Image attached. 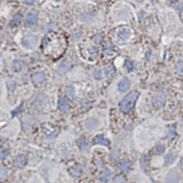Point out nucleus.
<instances>
[{
	"label": "nucleus",
	"mask_w": 183,
	"mask_h": 183,
	"mask_svg": "<svg viewBox=\"0 0 183 183\" xmlns=\"http://www.w3.org/2000/svg\"><path fill=\"white\" fill-rule=\"evenodd\" d=\"M119 154H120V152H119L118 149L117 148H113L111 149V150H110L109 155H110V159H117L119 156Z\"/></svg>",
	"instance_id": "24"
},
{
	"label": "nucleus",
	"mask_w": 183,
	"mask_h": 183,
	"mask_svg": "<svg viewBox=\"0 0 183 183\" xmlns=\"http://www.w3.org/2000/svg\"><path fill=\"white\" fill-rule=\"evenodd\" d=\"M94 76H95V78L97 80H100L102 79V73L99 70H97L95 74H94Z\"/></svg>",
	"instance_id": "36"
},
{
	"label": "nucleus",
	"mask_w": 183,
	"mask_h": 183,
	"mask_svg": "<svg viewBox=\"0 0 183 183\" xmlns=\"http://www.w3.org/2000/svg\"><path fill=\"white\" fill-rule=\"evenodd\" d=\"M57 1H60V0H57Z\"/></svg>",
	"instance_id": "40"
},
{
	"label": "nucleus",
	"mask_w": 183,
	"mask_h": 183,
	"mask_svg": "<svg viewBox=\"0 0 183 183\" xmlns=\"http://www.w3.org/2000/svg\"><path fill=\"white\" fill-rule=\"evenodd\" d=\"M23 62L21 60L16 59L13 62V68L15 72H19L23 68Z\"/></svg>",
	"instance_id": "19"
},
{
	"label": "nucleus",
	"mask_w": 183,
	"mask_h": 183,
	"mask_svg": "<svg viewBox=\"0 0 183 183\" xmlns=\"http://www.w3.org/2000/svg\"><path fill=\"white\" fill-rule=\"evenodd\" d=\"M104 73L106 76L108 77V78L112 79L115 76L116 74V70L115 67L112 65H110L109 66L105 68L104 70Z\"/></svg>",
	"instance_id": "18"
},
{
	"label": "nucleus",
	"mask_w": 183,
	"mask_h": 183,
	"mask_svg": "<svg viewBox=\"0 0 183 183\" xmlns=\"http://www.w3.org/2000/svg\"><path fill=\"white\" fill-rule=\"evenodd\" d=\"M180 178H181V176L178 171H172L167 174L166 181H167V183H178Z\"/></svg>",
	"instance_id": "6"
},
{
	"label": "nucleus",
	"mask_w": 183,
	"mask_h": 183,
	"mask_svg": "<svg viewBox=\"0 0 183 183\" xmlns=\"http://www.w3.org/2000/svg\"><path fill=\"white\" fill-rule=\"evenodd\" d=\"M176 159V156L172 153H170L165 158V165H170Z\"/></svg>",
	"instance_id": "22"
},
{
	"label": "nucleus",
	"mask_w": 183,
	"mask_h": 183,
	"mask_svg": "<svg viewBox=\"0 0 183 183\" xmlns=\"http://www.w3.org/2000/svg\"><path fill=\"white\" fill-rule=\"evenodd\" d=\"M99 124L98 121L95 118H89L87 119V121L85 122V126L89 129H93L96 128L98 127Z\"/></svg>",
	"instance_id": "17"
},
{
	"label": "nucleus",
	"mask_w": 183,
	"mask_h": 183,
	"mask_svg": "<svg viewBox=\"0 0 183 183\" xmlns=\"http://www.w3.org/2000/svg\"><path fill=\"white\" fill-rule=\"evenodd\" d=\"M24 1H25V3H26V4H28V5H31V4H34L35 0H24Z\"/></svg>",
	"instance_id": "37"
},
{
	"label": "nucleus",
	"mask_w": 183,
	"mask_h": 183,
	"mask_svg": "<svg viewBox=\"0 0 183 183\" xmlns=\"http://www.w3.org/2000/svg\"><path fill=\"white\" fill-rule=\"evenodd\" d=\"M176 135V132H175V129H170V131L168 132L167 134V137L170 138H172L174 136Z\"/></svg>",
	"instance_id": "34"
},
{
	"label": "nucleus",
	"mask_w": 183,
	"mask_h": 183,
	"mask_svg": "<svg viewBox=\"0 0 183 183\" xmlns=\"http://www.w3.org/2000/svg\"><path fill=\"white\" fill-rule=\"evenodd\" d=\"M84 171V167L81 165H77L76 166H74L70 169L71 174L75 177L80 176L81 174H83Z\"/></svg>",
	"instance_id": "13"
},
{
	"label": "nucleus",
	"mask_w": 183,
	"mask_h": 183,
	"mask_svg": "<svg viewBox=\"0 0 183 183\" xmlns=\"http://www.w3.org/2000/svg\"><path fill=\"white\" fill-rule=\"evenodd\" d=\"M65 93L69 98L70 99H74V95H75V89L73 86H68L66 88L65 90Z\"/></svg>",
	"instance_id": "21"
},
{
	"label": "nucleus",
	"mask_w": 183,
	"mask_h": 183,
	"mask_svg": "<svg viewBox=\"0 0 183 183\" xmlns=\"http://www.w3.org/2000/svg\"><path fill=\"white\" fill-rule=\"evenodd\" d=\"M77 144L82 152L87 153L89 151V145H88L87 140L84 137H80L78 138V140H77Z\"/></svg>",
	"instance_id": "5"
},
{
	"label": "nucleus",
	"mask_w": 183,
	"mask_h": 183,
	"mask_svg": "<svg viewBox=\"0 0 183 183\" xmlns=\"http://www.w3.org/2000/svg\"><path fill=\"white\" fill-rule=\"evenodd\" d=\"M176 71L180 75H183V61H181L177 63Z\"/></svg>",
	"instance_id": "25"
},
{
	"label": "nucleus",
	"mask_w": 183,
	"mask_h": 183,
	"mask_svg": "<svg viewBox=\"0 0 183 183\" xmlns=\"http://www.w3.org/2000/svg\"><path fill=\"white\" fill-rule=\"evenodd\" d=\"M132 167V164L127 160H121L118 162L117 168L121 171H128Z\"/></svg>",
	"instance_id": "15"
},
{
	"label": "nucleus",
	"mask_w": 183,
	"mask_h": 183,
	"mask_svg": "<svg viewBox=\"0 0 183 183\" xmlns=\"http://www.w3.org/2000/svg\"><path fill=\"white\" fill-rule=\"evenodd\" d=\"M93 143L95 145H106L108 146L110 143V141L107 139L103 136L99 135L96 136L93 138Z\"/></svg>",
	"instance_id": "11"
},
{
	"label": "nucleus",
	"mask_w": 183,
	"mask_h": 183,
	"mask_svg": "<svg viewBox=\"0 0 183 183\" xmlns=\"http://www.w3.org/2000/svg\"><path fill=\"white\" fill-rule=\"evenodd\" d=\"M152 106L156 109H160L164 106L165 104V99L162 95L154 96L152 99Z\"/></svg>",
	"instance_id": "4"
},
{
	"label": "nucleus",
	"mask_w": 183,
	"mask_h": 183,
	"mask_svg": "<svg viewBox=\"0 0 183 183\" xmlns=\"http://www.w3.org/2000/svg\"><path fill=\"white\" fill-rule=\"evenodd\" d=\"M26 163H27L26 158L24 156H22V155L16 156L15 159V160H14V165H15L16 167L19 169L24 167L25 165H26Z\"/></svg>",
	"instance_id": "10"
},
{
	"label": "nucleus",
	"mask_w": 183,
	"mask_h": 183,
	"mask_svg": "<svg viewBox=\"0 0 183 183\" xmlns=\"http://www.w3.org/2000/svg\"><path fill=\"white\" fill-rule=\"evenodd\" d=\"M118 90L120 92H126L130 88V82L126 79H124L119 82L117 85Z\"/></svg>",
	"instance_id": "14"
},
{
	"label": "nucleus",
	"mask_w": 183,
	"mask_h": 183,
	"mask_svg": "<svg viewBox=\"0 0 183 183\" xmlns=\"http://www.w3.org/2000/svg\"><path fill=\"white\" fill-rule=\"evenodd\" d=\"M125 66H126V69L128 72H131L134 69V65H133V63L130 60H126L125 62Z\"/></svg>",
	"instance_id": "26"
},
{
	"label": "nucleus",
	"mask_w": 183,
	"mask_h": 183,
	"mask_svg": "<svg viewBox=\"0 0 183 183\" xmlns=\"http://www.w3.org/2000/svg\"><path fill=\"white\" fill-rule=\"evenodd\" d=\"M182 167H183V161H182Z\"/></svg>",
	"instance_id": "39"
},
{
	"label": "nucleus",
	"mask_w": 183,
	"mask_h": 183,
	"mask_svg": "<svg viewBox=\"0 0 183 183\" xmlns=\"http://www.w3.org/2000/svg\"><path fill=\"white\" fill-rule=\"evenodd\" d=\"M37 37L35 35L27 34L25 36L23 39V44L24 47L27 49L34 48L37 44Z\"/></svg>",
	"instance_id": "3"
},
{
	"label": "nucleus",
	"mask_w": 183,
	"mask_h": 183,
	"mask_svg": "<svg viewBox=\"0 0 183 183\" xmlns=\"http://www.w3.org/2000/svg\"><path fill=\"white\" fill-rule=\"evenodd\" d=\"M71 68V65L70 63L68 62L67 61H63L61 62L59 67H58V71L60 74H65L70 71Z\"/></svg>",
	"instance_id": "7"
},
{
	"label": "nucleus",
	"mask_w": 183,
	"mask_h": 183,
	"mask_svg": "<svg viewBox=\"0 0 183 183\" xmlns=\"http://www.w3.org/2000/svg\"><path fill=\"white\" fill-rule=\"evenodd\" d=\"M138 96V92L137 91H132L129 93L122 100L120 104V108L121 112L127 113L131 110L135 104Z\"/></svg>",
	"instance_id": "1"
},
{
	"label": "nucleus",
	"mask_w": 183,
	"mask_h": 183,
	"mask_svg": "<svg viewBox=\"0 0 183 183\" xmlns=\"http://www.w3.org/2000/svg\"><path fill=\"white\" fill-rule=\"evenodd\" d=\"M37 21V15L34 13H29L26 18V23L27 26L31 27L34 26Z\"/></svg>",
	"instance_id": "12"
},
{
	"label": "nucleus",
	"mask_w": 183,
	"mask_h": 183,
	"mask_svg": "<svg viewBox=\"0 0 183 183\" xmlns=\"http://www.w3.org/2000/svg\"><path fill=\"white\" fill-rule=\"evenodd\" d=\"M15 86H16L15 83L13 81H10V80H9V81H7V87L8 88V89L9 90H13L15 88Z\"/></svg>",
	"instance_id": "32"
},
{
	"label": "nucleus",
	"mask_w": 183,
	"mask_h": 183,
	"mask_svg": "<svg viewBox=\"0 0 183 183\" xmlns=\"http://www.w3.org/2000/svg\"><path fill=\"white\" fill-rule=\"evenodd\" d=\"M58 104H59V109L63 112H66L69 109V103L68 101L63 97H61L59 99Z\"/></svg>",
	"instance_id": "16"
},
{
	"label": "nucleus",
	"mask_w": 183,
	"mask_h": 183,
	"mask_svg": "<svg viewBox=\"0 0 183 183\" xmlns=\"http://www.w3.org/2000/svg\"><path fill=\"white\" fill-rule=\"evenodd\" d=\"M32 79V81L34 82V84H35L37 85L42 84L43 83H44V81H45V76L42 72H37V73H35L34 74H33Z\"/></svg>",
	"instance_id": "8"
},
{
	"label": "nucleus",
	"mask_w": 183,
	"mask_h": 183,
	"mask_svg": "<svg viewBox=\"0 0 183 183\" xmlns=\"http://www.w3.org/2000/svg\"><path fill=\"white\" fill-rule=\"evenodd\" d=\"M118 37L122 40H126L130 37V32L127 30H122L118 33Z\"/></svg>",
	"instance_id": "20"
},
{
	"label": "nucleus",
	"mask_w": 183,
	"mask_h": 183,
	"mask_svg": "<svg viewBox=\"0 0 183 183\" xmlns=\"http://www.w3.org/2000/svg\"><path fill=\"white\" fill-rule=\"evenodd\" d=\"M42 132L47 138H54L59 133V129L53 125L47 123L43 127Z\"/></svg>",
	"instance_id": "2"
},
{
	"label": "nucleus",
	"mask_w": 183,
	"mask_h": 183,
	"mask_svg": "<svg viewBox=\"0 0 183 183\" xmlns=\"http://www.w3.org/2000/svg\"><path fill=\"white\" fill-rule=\"evenodd\" d=\"M114 182L115 183H125L126 182V178H124V176L117 175V176H115Z\"/></svg>",
	"instance_id": "29"
},
{
	"label": "nucleus",
	"mask_w": 183,
	"mask_h": 183,
	"mask_svg": "<svg viewBox=\"0 0 183 183\" xmlns=\"http://www.w3.org/2000/svg\"><path fill=\"white\" fill-rule=\"evenodd\" d=\"M21 16L20 15H16L15 17L13 18V19L12 20V21H11L10 23V26L12 27H15L16 26H17V25H19V24H20L21 22Z\"/></svg>",
	"instance_id": "23"
},
{
	"label": "nucleus",
	"mask_w": 183,
	"mask_h": 183,
	"mask_svg": "<svg viewBox=\"0 0 183 183\" xmlns=\"http://www.w3.org/2000/svg\"><path fill=\"white\" fill-rule=\"evenodd\" d=\"M112 52V47L110 43L106 44L105 47H104V54L106 55H110Z\"/></svg>",
	"instance_id": "28"
},
{
	"label": "nucleus",
	"mask_w": 183,
	"mask_h": 183,
	"mask_svg": "<svg viewBox=\"0 0 183 183\" xmlns=\"http://www.w3.org/2000/svg\"><path fill=\"white\" fill-rule=\"evenodd\" d=\"M163 151H164V147H163L162 145H159L157 146L156 149V151L157 154H162Z\"/></svg>",
	"instance_id": "35"
},
{
	"label": "nucleus",
	"mask_w": 183,
	"mask_h": 183,
	"mask_svg": "<svg viewBox=\"0 0 183 183\" xmlns=\"http://www.w3.org/2000/svg\"><path fill=\"white\" fill-rule=\"evenodd\" d=\"M113 174L111 171L109 170H104L102 171H101L100 174L99 175V181L103 182H109L112 178Z\"/></svg>",
	"instance_id": "9"
},
{
	"label": "nucleus",
	"mask_w": 183,
	"mask_h": 183,
	"mask_svg": "<svg viewBox=\"0 0 183 183\" xmlns=\"http://www.w3.org/2000/svg\"><path fill=\"white\" fill-rule=\"evenodd\" d=\"M182 12H183V4L182 5Z\"/></svg>",
	"instance_id": "38"
},
{
	"label": "nucleus",
	"mask_w": 183,
	"mask_h": 183,
	"mask_svg": "<svg viewBox=\"0 0 183 183\" xmlns=\"http://www.w3.org/2000/svg\"><path fill=\"white\" fill-rule=\"evenodd\" d=\"M88 52H89L91 56L95 57L97 56V55H98V49H97L95 47L91 46L89 48H88Z\"/></svg>",
	"instance_id": "30"
},
{
	"label": "nucleus",
	"mask_w": 183,
	"mask_h": 183,
	"mask_svg": "<svg viewBox=\"0 0 183 183\" xmlns=\"http://www.w3.org/2000/svg\"><path fill=\"white\" fill-rule=\"evenodd\" d=\"M8 174V170L7 168L4 167V166L2 165L1 166V169H0V176H1L2 178H4L7 176Z\"/></svg>",
	"instance_id": "27"
},
{
	"label": "nucleus",
	"mask_w": 183,
	"mask_h": 183,
	"mask_svg": "<svg viewBox=\"0 0 183 183\" xmlns=\"http://www.w3.org/2000/svg\"><path fill=\"white\" fill-rule=\"evenodd\" d=\"M0 152H1V160H4V159H5V158H6L8 156V151L5 149L2 148Z\"/></svg>",
	"instance_id": "33"
},
{
	"label": "nucleus",
	"mask_w": 183,
	"mask_h": 183,
	"mask_svg": "<svg viewBox=\"0 0 183 183\" xmlns=\"http://www.w3.org/2000/svg\"><path fill=\"white\" fill-rule=\"evenodd\" d=\"M102 39H103V37H102V36L99 34L95 35L93 38V40L94 41V42H95V43H100Z\"/></svg>",
	"instance_id": "31"
}]
</instances>
